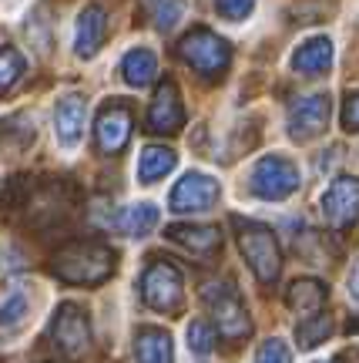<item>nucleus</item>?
<instances>
[{
	"instance_id": "nucleus-30",
	"label": "nucleus",
	"mask_w": 359,
	"mask_h": 363,
	"mask_svg": "<svg viewBox=\"0 0 359 363\" xmlns=\"http://www.w3.org/2000/svg\"><path fill=\"white\" fill-rule=\"evenodd\" d=\"M343 128L346 131H359V91H349L346 101H343Z\"/></svg>"
},
{
	"instance_id": "nucleus-22",
	"label": "nucleus",
	"mask_w": 359,
	"mask_h": 363,
	"mask_svg": "<svg viewBox=\"0 0 359 363\" xmlns=\"http://www.w3.org/2000/svg\"><path fill=\"white\" fill-rule=\"evenodd\" d=\"M34 135H38L34 131V118L24 115V111L0 121V148H7V152H24L27 145L34 142Z\"/></svg>"
},
{
	"instance_id": "nucleus-14",
	"label": "nucleus",
	"mask_w": 359,
	"mask_h": 363,
	"mask_svg": "<svg viewBox=\"0 0 359 363\" xmlns=\"http://www.w3.org/2000/svg\"><path fill=\"white\" fill-rule=\"evenodd\" d=\"M104 34H108V13H104V7L91 4V7H84V11H81V17H77L74 51L81 54L84 61H88V57H94V54L101 51Z\"/></svg>"
},
{
	"instance_id": "nucleus-29",
	"label": "nucleus",
	"mask_w": 359,
	"mask_h": 363,
	"mask_svg": "<svg viewBox=\"0 0 359 363\" xmlns=\"http://www.w3.org/2000/svg\"><path fill=\"white\" fill-rule=\"evenodd\" d=\"M252 7H256V0H215V11L225 21H242L252 13Z\"/></svg>"
},
{
	"instance_id": "nucleus-4",
	"label": "nucleus",
	"mask_w": 359,
	"mask_h": 363,
	"mask_svg": "<svg viewBox=\"0 0 359 363\" xmlns=\"http://www.w3.org/2000/svg\"><path fill=\"white\" fill-rule=\"evenodd\" d=\"M202 299L212 310V320H215L218 333L225 340H242L252 323H249V313H245V303L239 296V289L232 283H205L202 289Z\"/></svg>"
},
{
	"instance_id": "nucleus-31",
	"label": "nucleus",
	"mask_w": 359,
	"mask_h": 363,
	"mask_svg": "<svg viewBox=\"0 0 359 363\" xmlns=\"http://www.w3.org/2000/svg\"><path fill=\"white\" fill-rule=\"evenodd\" d=\"M356 330H359V323H356Z\"/></svg>"
},
{
	"instance_id": "nucleus-23",
	"label": "nucleus",
	"mask_w": 359,
	"mask_h": 363,
	"mask_svg": "<svg viewBox=\"0 0 359 363\" xmlns=\"http://www.w3.org/2000/svg\"><path fill=\"white\" fill-rule=\"evenodd\" d=\"M333 333V320L326 316V313H316V316H306L302 323L295 326V337H299V347L302 350H312V347H319L322 340Z\"/></svg>"
},
{
	"instance_id": "nucleus-3",
	"label": "nucleus",
	"mask_w": 359,
	"mask_h": 363,
	"mask_svg": "<svg viewBox=\"0 0 359 363\" xmlns=\"http://www.w3.org/2000/svg\"><path fill=\"white\" fill-rule=\"evenodd\" d=\"M178 54H181V61L192 67L195 74H202V78H222L232 65L229 40H222L215 30H208V27L188 30V34L178 40Z\"/></svg>"
},
{
	"instance_id": "nucleus-20",
	"label": "nucleus",
	"mask_w": 359,
	"mask_h": 363,
	"mask_svg": "<svg viewBox=\"0 0 359 363\" xmlns=\"http://www.w3.org/2000/svg\"><path fill=\"white\" fill-rule=\"evenodd\" d=\"M111 222H115V229H121L128 239H144V235L158 225V208H154L152 202H138V206L121 208Z\"/></svg>"
},
{
	"instance_id": "nucleus-27",
	"label": "nucleus",
	"mask_w": 359,
	"mask_h": 363,
	"mask_svg": "<svg viewBox=\"0 0 359 363\" xmlns=\"http://www.w3.org/2000/svg\"><path fill=\"white\" fill-rule=\"evenodd\" d=\"M185 4L181 0H154V27L158 30H171L181 21Z\"/></svg>"
},
{
	"instance_id": "nucleus-16",
	"label": "nucleus",
	"mask_w": 359,
	"mask_h": 363,
	"mask_svg": "<svg viewBox=\"0 0 359 363\" xmlns=\"http://www.w3.org/2000/svg\"><path fill=\"white\" fill-rule=\"evenodd\" d=\"M165 235L171 242L185 246L192 256H212L222 246V233L215 225H168Z\"/></svg>"
},
{
	"instance_id": "nucleus-5",
	"label": "nucleus",
	"mask_w": 359,
	"mask_h": 363,
	"mask_svg": "<svg viewBox=\"0 0 359 363\" xmlns=\"http://www.w3.org/2000/svg\"><path fill=\"white\" fill-rule=\"evenodd\" d=\"M249 189H252V195L266 199V202H283L299 189V169H295L292 158L266 155L258 158L252 175H249Z\"/></svg>"
},
{
	"instance_id": "nucleus-15",
	"label": "nucleus",
	"mask_w": 359,
	"mask_h": 363,
	"mask_svg": "<svg viewBox=\"0 0 359 363\" xmlns=\"http://www.w3.org/2000/svg\"><path fill=\"white\" fill-rule=\"evenodd\" d=\"M333 65V40L329 38H309L292 54V71L302 78H319Z\"/></svg>"
},
{
	"instance_id": "nucleus-11",
	"label": "nucleus",
	"mask_w": 359,
	"mask_h": 363,
	"mask_svg": "<svg viewBox=\"0 0 359 363\" xmlns=\"http://www.w3.org/2000/svg\"><path fill=\"white\" fill-rule=\"evenodd\" d=\"M98 148L104 155H118L131 138V108L121 101L104 104V111L98 115V128H94Z\"/></svg>"
},
{
	"instance_id": "nucleus-17",
	"label": "nucleus",
	"mask_w": 359,
	"mask_h": 363,
	"mask_svg": "<svg viewBox=\"0 0 359 363\" xmlns=\"http://www.w3.org/2000/svg\"><path fill=\"white\" fill-rule=\"evenodd\" d=\"M135 357H138V363H175L171 337L158 326H142L135 333Z\"/></svg>"
},
{
	"instance_id": "nucleus-26",
	"label": "nucleus",
	"mask_w": 359,
	"mask_h": 363,
	"mask_svg": "<svg viewBox=\"0 0 359 363\" xmlns=\"http://www.w3.org/2000/svg\"><path fill=\"white\" fill-rule=\"evenodd\" d=\"M188 350L195 353V357H208L212 353V347H215V326L205 323V320H195V323H188Z\"/></svg>"
},
{
	"instance_id": "nucleus-25",
	"label": "nucleus",
	"mask_w": 359,
	"mask_h": 363,
	"mask_svg": "<svg viewBox=\"0 0 359 363\" xmlns=\"http://www.w3.org/2000/svg\"><path fill=\"white\" fill-rule=\"evenodd\" d=\"M24 74V57L13 51V48H0V94L11 91Z\"/></svg>"
},
{
	"instance_id": "nucleus-18",
	"label": "nucleus",
	"mask_w": 359,
	"mask_h": 363,
	"mask_svg": "<svg viewBox=\"0 0 359 363\" xmlns=\"http://www.w3.org/2000/svg\"><path fill=\"white\" fill-rule=\"evenodd\" d=\"M326 296H329V293H326V286H322L319 279H295V283L289 286V293H285V303L306 320V316L322 313Z\"/></svg>"
},
{
	"instance_id": "nucleus-8",
	"label": "nucleus",
	"mask_w": 359,
	"mask_h": 363,
	"mask_svg": "<svg viewBox=\"0 0 359 363\" xmlns=\"http://www.w3.org/2000/svg\"><path fill=\"white\" fill-rule=\"evenodd\" d=\"M319 206H322V219L329 222L333 229L353 225L359 216V179L356 175H339V179L322 192Z\"/></svg>"
},
{
	"instance_id": "nucleus-13",
	"label": "nucleus",
	"mask_w": 359,
	"mask_h": 363,
	"mask_svg": "<svg viewBox=\"0 0 359 363\" xmlns=\"http://www.w3.org/2000/svg\"><path fill=\"white\" fill-rule=\"evenodd\" d=\"M84 121H88V104L81 94H64L57 108H54V135L64 148H74L84 135Z\"/></svg>"
},
{
	"instance_id": "nucleus-10",
	"label": "nucleus",
	"mask_w": 359,
	"mask_h": 363,
	"mask_svg": "<svg viewBox=\"0 0 359 363\" xmlns=\"http://www.w3.org/2000/svg\"><path fill=\"white\" fill-rule=\"evenodd\" d=\"M54 343L64 353H71V357L84 353V347L91 343L88 313L81 310L77 303H61L57 306V313H54Z\"/></svg>"
},
{
	"instance_id": "nucleus-21",
	"label": "nucleus",
	"mask_w": 359,
	"mask_h": 363,
	"mask_svg": "<svg viewBox=\"0 0 359 363\" xmlns=\"http://www.w3.org/2000/svg\"><path fill=\"white\" fill-rule=\"evenodd\" d=\"M175 162H178V155H175L171 148H165V145H148L142 152V158H138V182H142V185H152V182L165 179L168 172L175 169Z\"/></svg>"
},
{
	"instance_id": "nucleus-9",
	"label": "nucleus",
	"mask_w": 359,
	"mask_h": 363,
	"mask_svg": "<svg viewBox=\"0 0 359 363\" xmlns=\"http://www.w3.org/2000/svg\"><path fill=\"white\" fill-rule=\"evenodd\" d=\"M218 202V182L205 172H188L181 182L171 189L168 206L171 212H208Z\"/></svg>"
},
{
	"instance_id": "nucleus-24",
	"label": "nucleus",
	"mask_w": 359,
	"mask_h": 363,
	"mask_svg": "<svg viewBox=\"0 0 359 363\" xmlns=\"http://www.w3.org/2000/svg\"><path fill=\"white\" fill-rule=\"evenodd\" d=\"M24 316H27V296L24 293H11L4 299V306H0V333H11L17 326H24Z\"/></svg>"
},
{
	"instance_id": "nucleus-1",
	"label": "nucleus",
	"mask_w": 359,
	"mask_h": 363,
	"mask_svg": "<svg viewBox=\"0 0 359 363\" xmlns=\"http://www.w3.org/2000/svg\"><path fill=\"white\" fill-rule=\"evenodd\" d=\"M115 269V252L101 242H74L57 252L54 276L71 286H98Z\"/></svg>"
},
{
	"instance_id": "nucleus-7",
	"label": "nucleus",
	"mask_w": 359,
	"mask_h": 363,
	"mask_svg": "<svg viewBox=\"0 0 359 363\" xmlns=\"http://www.w3.org/2000/svg\"><path fill=\"white\" fill-rule=\"evenodd\" d=\"M329 111H333L329 94L295 98V101L289 104V118H285L292 142H312V138H319L322 131H326V125H329Z\"/></svg>"
},
{
	"instance_id": "nucleus-2",
	"label": "nucleus",
	"mask_w": 359,
	"mask_h": 363,
	"mask_svg": "<svg viewBox=\"0 0 359 363\" xmlns=\"http://www.w3.org/2000/svg\"><path fill=\"white\" fill-rule=\"evenodd\" d=\"M235 233H239V249H242L245 262L252 266L256 279L262 286H272L279 279L283 269V252H279V239L269 225L262 222H242L235 219Z\"/></svg>"
},
{
	"instance_id": "nucleus-12",
	"label": "nucleus",
	"mask_w": 359,
	"mask_h": 363,
	"mask_svg": "<svg viewBox=\"0 0 359 363\" xmlns=\"http://www.w3.org/2000/svg\"><path fill=\"white\" fill-rule=\"evenodd\" d=\"M185 125V108H181L178 88L175 81H165L158 84L152 98V108H148V131H158V135H175Z\"/></svg>"
},
{
	"instance_id": "nucleus-28",
	"label": "nucleus",
	"mask_w": 359,
	"mask_h": 363,
	"mask_svg": "<svg viewBox=\"0 0 359 363\" xmlns=\"http://www.w3.org/2000/svg\"><path fill=\"white\" fill-rule=\"evenodd\" d=\"M256 363H292V350H289L279 337H272V340H266V343L258 347Z\"/></svg>"
},
{
	"instance_id": "nucleus-6",
	"label": "nucleus",
	"mask_w": 359,
	"mask_h": 363,
	"mask_svg": "<svg viewBox=\"0 0 359 363\" xmlns=\"http://www.w3.org/2000/svg\"><path fill=\"white\" fill-rule=\"evenodd\" d=\"M181 272L168 259H154L142 276V299L158 313H175L181 306Z\"/></svg>"
},
{
	"instance_id": "nucleus-19",
	"label": "nucleus",
	"mask_w": 359,
	"mask_h": 363,
	"mask_svg": "<svg viewBox=\"0 0 359 363\" xmlns=\"http://www.w3.org/2000/svg\"><path fill=\"white\" fill-rule=\"evenodd\" d=\"M121 78L131 88H148L154 78H158V57L148 48H135V51L125 54L121 61Z\"/></svg>"
}]
</instances>
